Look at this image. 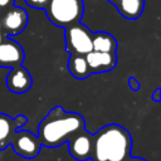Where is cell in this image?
Here are the masks:
<instances>
[{"instance_id": "obj_14", "label": "cell", "mask_w": 161, "mask_h": 161, "mask_svg": "<svg viewBox=\"0 0 161 161\" xmlns=\"http://www.w3.org/2000/svg\"><path fill=\"white\" fill-rule=\"evenodd\" d=\"M117 42L113 35L106 31L92 34V50L97 52H116Z\"/></svg>"}, {"instance_id": "obj_3", "label": "cell", "mask_w": 161, "mask_h": 161, "mask_svg": "<svg viewBox=\"0 0 161 161\" xmlns=\"http://www.w3.org/2000/svg\"><path fill=\"white\" fill-rule=\"evenodd\" d=\"M48 20L59 28L79 23L84 14L83 0H49L45 6Z\"/></svg>"}, {"instance_id": "obj_18", "label": "cell", "mask_w": 161, "mask_h": 161, "mask_svg": "<svg viewBox=\"0 0 161 161\" xmlns=\"http://www.w3.org/2000/svg\"><path fill=\"white\" fill-rule=\"evenodd\" d=\"M160 93H161V91H160V88H156L155 91H153V93H152V99L155 101V102H160Z\"/></svg>"}, {"instance_id": "obj_5", "label": "cell", "mask_w": 161, "mask_h": 161, "mask_svg": "<svg viewBox=\"0 0 161 161\" xmlns=\"http://www.w3.org/2000/svg\"><path fill=\"white\" fill-rule=\"evenodd\" d=\"M28 25V13L20 6H11L0 18L1 33L4 36H14L25 30Z\"/></svg>"}, {"instance_id": "obj_2", "label": "cell", "mask_w": 161, "mask_h": 161, "mask_svg": "<svg viewBox=\"0 0 161 161\" xmlns=\"http://www.w3.org/2000/svg\"><path fill=\"white\" fill-rule=\"evenodd\" d=\"M132 138L119 125H107L93 136V161H127L131 155Z\"/></svg>"}, {"instance_id": "obj_21", "label": "cell", "mask_w": 161, "mask_h": 161, "mask_svg": "<svg viewBox=\"0 0 161 161\" xmlns=\"http://www.w3.org/2000/svg\"><path fill=\"white\" fill-rule=\"evenodd\" d=\"M3 38H4V35H3V33H1V26H0V42L3 40Z\"/></svg>"}, {"instance_id": "obj_4", "label": "cell", "mask_w": 161, "mask_h": 161, "mask_svg": "<svg viewBox=\"0 0 161 161\" xmlns=\"http://www.w3.org/2000/svg\"><path fill=\"white\" fill-rule=\"evenodd\" d=\"M65 50L69 55H86L92 50V34L84 24L75 23L64 28Z\"/></svg>"}, {"instance_id": "obj_6", "label": "cell", "mask_w": 161, "mask_h": 161, "mask_svg": "<svg viewBox=\"0 0 161 161\" xmlns=\"http://www.w3.org/2000/svg\"><path fill=\"white\" fill-rule=\"evenodd\" d=\"M10 143L14 151L25 158L35 157L39 153L42 146L40 141L35 135H33L29 131H20V130L14 132Z\"/></svg>"}, {"instance_id": "obj_8", "label": "cell", "mask_w": 161, "mask_h": 161, "mask_svg": "<svg viewBox=\"0 0 161 161\" xmlns=\"http://www.w3.org/2000/svg\"><path fill=\"white\" fill-rule=\"evenodd\" d=\"M68 148L73 158L78 161H84L92 157L93 152V136H91L86 130L75 133L68 141Z\"/></svg>"}, {"instance_id": "obj_11", "label": "cell", "mask_w": 161, "mask_h": 161, "mask_svg": "<svg viewBox=\"0 0 161 161\" xmlns=\"http://www.w3.org/2000/svg\"><path fill=\"white\" fill-rule=\"evenodd\" d=\"M25 123L26 117L23 114L11 118L5 113H0V148H5L10 143L14 132Z\"/></svg>"}, {"instance_id": "obj_19", "label": "cell", "mask_w": 161, "mask_h": 161, "mask_svg": "<svg viewBox=\"0 0 161 161\" xmlns=\"http://www.w3.org/2000/svg\"><path fill=\"white\" fill-rule=\"evenodd\" d=\"M108 3H111V4H113V5H117V3L119 1V0H107Z\"/></svg>"}, {"instance_id": "obj_1", "label": "cell", "mask_w": 161, "mask_h": 161, "mask_svg": "<svg viewBox=\"0 0 161 161\" xmlns=\"http://www.w3.org/2000/svg\"><path fill=\"white\" fill-rule=\"evenodd\" d=\"M83 130H86L84 118L79 113H68L63 107L57 106L39 123L36 137L43 146L57 147Z\"/></svg>"}, {"instance_id": "obj_17", "label": "cell", "mask_w": 161, "mask_h": 161, "mask_svg": "<svg viewBox=\"0 0 161 161\" xmlns=\"http://www.w3.org/2000/svg\"><path fill=\"white\" fill-rule=\"evenodd\" d=\"M14 3L15 0H0V10L6 11L9 8L14 6Z\"/></svg>"}, {"instance_id": "obj_10", "label": "cell", "mask_w": 161, "mask_h": 161, "mask_svg": "<svg viewBox=\"0 0 161 161\" xmlns=\"http://www.w3.org/2000/svg\"><path fill=\"white\" fill-rule=\"evenodd\" d=\"M33 86V78L26 68L18 65L10 68V72L6 74V87L13 93L20 94L28 92Z\"/></svg>"}, {"instance_id": "obj_9", "label": "cell", "mask_w": 161, "mask_h": 161, "mask_svg": "<svg viewBox=\"0 0 161 161\" xmlns=\"http://www.w3.org/2000/svg\"><path fill=\"white\" fill-rule=\"evenodd\" d=\"M88 68L92 73H104L114 69L117 64L116 52H97L91 50L86 55Z\"/></svg>"}, {"instance_id": "obj_13", "label": "cell", "mask_w": 161, "mask_h": 161, "mask_svg": "<svg viewBox=\"0 0 161 161\" xmlns=\"http://www.w3.org/2000/svg\"><path fill=\"white\" fill-rule=\"evenodd\" d=\"M67 68L70 75L75 79H86L91 75V70L84 55H69Z\"/></svg>"}, {"instance_id": "obj_7", "label": "cell", "mask_w": 161, "mask_h": 161, "mask_svg": "<svg viewBox=\"0 0 161 161\" xmlns=\"http://www.w3.org/2000/svg\"><path fill=\"white\" fill-rule=\"evenodd\" d=\"M24 58V49L18 42L6 36L3 38V40L0 42V67L14 68L21 65Z\"/></svg>"}, {"instance_id": "obj_16", "label": "cell", "mask_w": 161, "mask_h": 161, "mask_svg": "<svg viewBox=\"0 0 161 161\" xmlns=\"http://www.w3.org/2000/svg\"><path fill=\"white\" fill-rule=\"evenodd\" d=\"M127 83H128V87L133 91V92H137L140 89V82L135 78V77H128L127 78Z\"/></svg>"}, {"instance_id": "obj_15", "label": "cell", "mask_w": 161, "mask_h": 161, "mask_svg": "<svg viewBox=\"0 0 161 161\" xmlns=\"http://www.w3.org/2000/svg\"><path fill=\"white\" fill-rule=\"evenodd\" d=\"M25 4L30 8H34V9H45V6L48 5L49 0H24Z\"/></svg>"}, {"instance_id": "obj_12", "label": "cell", "mask_w": 161, "mask_h": 161, "mask_svg": "<svg viewBox=\"0 0 161 161\" xmlns=\"http://www.w3.org/2000/svg\"><path fill=\"white\" fill-rule=\"evenodd\" d=\"M116 6L118 13L123 18L128 20H135L143 13L145 0H119Z\"/></svg>"}, {"instance_id": "obj_20", "label": "cell", "mask_w": 161, "mask_h": 161, "mask_svg": "<svg viewBox=\"0 0 161 161\" xmlns=\"http://www.w3.org/2000/svg\"><path fill=\"white\" fill-rule=\"evenodd\" d=\"M127 161H145V160H141V158H128Z\"/></svg>"}]
</instances>
